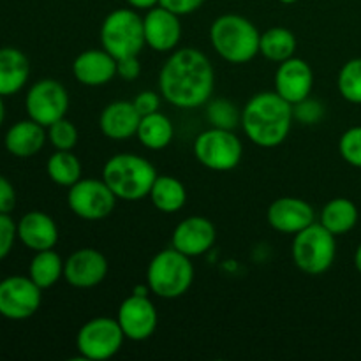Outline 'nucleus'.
Listing matches in <instances>:
<instances>
[{
  "label": "nucleus",
  "mask_w": 361,
  "mask_h": 361,
  "mask_svg": "<svg viewBox=\"0 0 361 361\" xmlns=\"http://www.w3.org/2000/svg\"><path fill=\"white\" fill-rule=\"evenodd\" d=\"M214 85V67L208 56L196 48L173 51L159 73L161 95L175 108L192 109L207 104Z\"/></svg>",
  "instance_id": "obj_1"
},
{
  "label": "nucleus",
  "mask_w": 361,
  "mask_h": 361,
  "mask_svg": "<svg viewBox=\"0 0 361 361\" xmlns=\"http://www.w3.org/2000/svg\"><path fill=\"white\" fill-rule=\"evenodd\" d=\"M293 120V104L277 92H259L243 106L240 126L254 145L274 148L289 136Z\"/></svg>",
  "instance_id": "obj_2"
},
{
  "label": "nucleus",
  "mask_w": 361,
  "mask_h": 361,
  "mask_svg": "<svg viewBox=\"0 0 361 361\" xmlns=\"http://www.w3.org/2000/svg\"><path fill=\"white\" fill-rule=\"evenodd\" d=\"M157 171L150 161L136 154L113 155L102 168V180L116 200L137 201L150 196Z\"/></svg>",
  "instance_id": "obj_3"
},
{
  "label": "nucleus",
  "mask_w": 361,
  "mask_h": 361,
  "mask_svg": "<svg viewBox=\"0 0 361 361\" xmlns=\"http://www.w3.org/2000/svg\"><path fill=\"white\" fill-rule=\"evenodd\" d=\"M259 39L256 25L240 14H222L210 27L212 46L229 63H247L259 55Z\"/></svg>",
  "instance_id": "obj_4"
},
{
  "label": "nucleus",
  "mask_w": 361,
  "mask_h": 361,
  "mask_svg": "<svg viewBox=\"0 0 361 361\" xmlns=\"http://www.w3.org/2000/svg\"><path fill=\"white\" fill-rule=\"evenodd\" d=\"M192 281L194 267L190 257L173 247L155 254L147 268L148 289L159 298H180L189 291Z\"/></svg>",
  "instance_id": "obj_5"
},
{
  "label": "nucleus",
  "mask_w": 361,
  "mask_h": 361,
  "mask_svg": "<svg viewBox=\"0 0 361 361\" xmlns=\"http://www.w3.org/2000/svg\"><path fill=\"white\" fill-rule=\"evenodd\" d=\"M293 261L307 275H323L334 267L337 257V242L321 222L296 233L291 245Z\"/></svg>",
  "instance_id": "obj_6"
},
{
  "label": "nucleus",
  "mask_w": 361,
  "mask_h": 361,
  "mask_svg": "<svg viewBox=\"0 0 361 361\" xmlns=\"http://www.w3.org/2000/svg\"><path fill=\"white\" fill-rule=\"evenodd\" d=\"M102 49L115 56H137L143 49L145 30L143 18L136 9H115L104 18L101 25Z\"/></svg>",
  "instance_id": "obj_7"
},
{
  "label": "nucleus",
  "mask_w": 361,
  "mask_h": 361,
  "mask_svg": "<svg viewBox=\"0 0 361 361\" xmlns=\"http://www.w3.org/2000/svg\"><path fill=\"white\" fill-rule=\"evenodd\" d=\"M194 155L197 162L212 171H231L240 164L243 147L233 130L210 127L194 141Z\"/></svg>",
  "instance_id": "obj_8"
},
{
  "label": "nucleus",
  "mask_w": 361,
  "mask_h": 361,
  "mask_svg": "<svg viewBox=\"0 0 361 361\" xmlns=\"http://www.w3.org/2000/svg\"><path fill=\"white\" fill-rule=\"evenodd\" d=\"M126 335L118 321L111 317H94L80 328L76 335V349L81 358L104 361L113 358L122 349Z\"/></svg>",
  "instance_id": "obj_9"
},
{
  "label": "nucleus",
  "mask_w": 361,
  "mask_h": 361,
  "mask_svg": "<svg viewBox=\"0 0 361 361\" xmlns=\"http://www.w3.org/2000/svg\"><path fill=\"white\" fill-rule=\"evenodd\" d=\"M67 204L83 221H102L115 210L116 196L104 180L81 178L69 187Z\"/></svg>",
  "instance_id": "obj_10"
},
{
  "label": "nucleus",
  "mask_w": 361,
  "mask_h": 361,
  "mask_svg": "<svg viewBox=\"0 0 361 361\" xmlns=\"http://www.w3.org/2000/svg\"><path fill=\"white\" fill-rule=\"evenodd\" d=\"M25 108L28 118L41 123L42 127H49L66 116L69 109V94L62 83L46 78L32 85L25 99Z\"/></svg>",
  "instance_id": "obj_11"
},
{
  "label": "nucleus",
  "mask_w": 361,
  "mask_h": 361,
  "mask_svg": "<svg viewBox=\"0 0 361 361\" xmlns=\"http://www.w3.org/2000/svg\"><path fill=\"white\" fill-rule=\"evenodd\" d=\"M42 289L30 277L13 275L0 282V314L7 319L23 321L41 307Z\"/></svg>",
  "instance_id": "obj_12"
},
{
  "label": "nucleus",
  "mask_w": 361,
  "mask_h": 361,
  "mask_svg": "<svg viewBox=\"0 0 361 361\" xmlns=\"http://www.w3.org/2000/svg\"><path fill=\"white\" fill-rule=\"evenodd\" d=\"M120 328L126 338L134 342H143L150 338L157 330V309L143 293H134L123 300L116 314Z\"/></svg>",
  "instance_id": "obj_13"
},
{
  "label": "nucleus",
  "mask_w": 361,
  "mask_h": 361,
  "mask_svg": "<svg viewBox=\"0 0 361 361\" xmlns=\"http://www.w3.org/2000/svg\"><path fill=\"white\" fill-rule=\"evenodd\" d=\"M108 275V261L104 254L92 247L78 249L63 261V279L78 289H90L101 284Z\"/></svg>",
  "instance_id": "obj_14"
},
{
  "label": "nucleus",
  "mask_w": 361,
  "mask_h": 361,
  "mask_svg": "<svg viewBox=\"0 0 361 361\" xmlns=\"http://www.w3.org/2000/svg\"><path fill=\"white\" fill-rule=\"evenodd\" d=\"M145 42L159 53H168L178 46L182 37L180 16L162 6L148 9L143 18Z\"/></svg>",
  "instance_id": "obj_15"
},
{
  "label": "nucleus",
  "mask_w": 361,
  "mask_h": 361,
  "mask_svg": "<svg viewBox=\"0 0 361 361\" xmlns=\"http://www.w3.org/2000/svg\"><path fill=\"white\" fill-rule=\"evenodd\" d=\"M217 231L215 226L201 215H192L180 222L171 236V247L189 257L203 256L214 247Z\"/></svg>",
  "instance_id": "obj_16"
},
{
  "label": "nucleus",
  "mask_w": 361,
  "mask_h": 361,
  "mask_svg": "<svg viewBox=\"0 0 361 361\" xmlns=\"http://www.w3.org/2000/svg\"><path fill=\"white\" fill-rule=\"evenodd\" d=\"M314 87L312 67L298 56L284 60L275 73V92L289 104L303 101L310 95Z\"/></svg>",
  "instance_id": "obj_17"
},
{
  "label": "nucleus",
  "mask_w": 361,
  "mask_h": 361,
  "mask_svg": "<svg viewBox=\"0 0 361 361\" xmlns=\"http://www.w3.org/2000/svg\"><path fill=\"white\" fill-rule=\"evenodd\" d=\"M268 224L279 233L296 235L316 222V212L300 197H279L268 207Z\"/></svg>",
  "instance_id": "obj_18"
},
{
  "label": "nucleus",
  "mask_w": 361,
  "mask_h": 361,
  "mask_svg": "<svg viewBox=\"0 0 361 361\" xmlns=\"http://www.w3.org/2000/svg\"><path fill=\"white\" fill-rule=\"evenodd\" d=\"M73 74L78 83L101 87L116 76V59L106 49H87L74 59Z\"/></svg>",
  "instance_id": "obj_19"
},
{
  "label": "nucleus",
  "mask_w": 361,
  "mask_h": 361,
  "mask_svg": "<svg viewBox=\"0 0 361 361\" xmlns=\"http://www.w3.org/2000/svg\"><path fill=\"white\" fill-rule=\"evenodd\" d=\"M141 115L133 101H115L106 106L99 118V127L106 137L115 141H126L136 136Z\"/></svg>",
  "instance_id": "obj_20"
},
{
  "label": "nucleus",
  "mask_w": 361,
  "mask_h": 361,
  "mask_svg": "<svg viewBox=\"0 0 361 361\" xmlns=\"http://www.w3.org/2000/svg\"><path fill=\"white\" fill-rule=\"evenodd\" d=\"M18 238L34 252L48 250L59 242V228L44 212H28L18 224Z\"/></svg>",
  "instance_id": "obj_21"
},
{
  "label": "nucleus",
  "mask_w": 361,
  "mask_h": 361,
  "mask_svg": "<svg viewBox=\"0 0 361 361\" xmlns=\"http://www.w3.org/2000/svg\"><path fill=\"white\" fill-rule=\"evenodd\" d=\"M48 134L44 133V127L34 120H21L14 123L6 134V148L14 157H32L39 154L44 147Z\"/></svg>",
  "instance_id": "obj_22"
},
{
  "label": "nucleus",
  "mask_w": 361,
  "mask_h": 361,
  "mask_svg": "<svg viewBox=\"0 0 361 361\" xmlns=\"http://www.w3.org/2000/svg\"><path fill=\"white\" fill-rule=\"evenodd\" d=\"M30 74L28 59L16 48H0V95H14L25 87Z\"/></svg>",
  "instance_id": "obj_23"
},
{
  "label": "nucleus",
  "mask_w": 361,
  "mask_h": 361,
  "mask_svg": "<svg viewBox=\"0 0 361 361\" xmlns=\"http://www.w3.org/2000/svg\"><path fill=\"white\" fill-rule=\"evenodd\" d=\"M358 208L348 197H335L328 201L321 210V224L331 233V235H345L358 224Z\"/></svg>",
  "instance_id": "obj_24"
},
{
  "label": "nucleus",
  "mask_w": 361,
  "mask_h": 361,
  "mask_svg": "<svg viewBox=\"0 0 361 361\" xmlns=\"http://www.w3.org/2000/svg\"><path fill=\"white\" fill-rule=\"evenodd\" d=\"M148 197L152 200L154 207L162 214H176V212L185 207L187 190L185 185L178 178L162 175L157 176V180L154 182V187H152Z\"/></svg>",
  "instance_id": "obj_25"
},
{
  "label": "nucleus",
  "mask_w": 361,
  "mask_h": 361,
  "mask_svg": "<svg viewBox=\"0 0 361 361\" xmlns=\"http://www.w3.org/2000/svg\"><path fill=\"white\" fill-rule=\"evenodd\" d=\"M175 136L171 120L161 111L150 113V115L141 116L140 127H137L136 137L145 148L150 150H162L171 143Z\"/></svg>",
  "instance_id": "obj_26"
},
{
  "label": "nucleus",
  "mask_w": 361,
  "mask_h": 361,
  "mask_svg": "<svg viewBox=\"0 0 361 361\" xmlns=\"http://www.w3.org/2000/svg\"><path fill=\"white\" fill-rule=\"evenodd\" d=\"M296 37L291 30L284 27H274L261 34L259 53L271 62H284L295 56Z\"/></svg>",
  "instance_id": "obj_27"
},
{
  "label": "nucleus",
  "mask_w": 361,
  "mask_h": 361,
  "mask_svg": "<svg viewBox=\"0 0 361 361\" xmlns=\"http://www.w3.org/2000/svg\"><path fill=\"white\" fill-rule=\"evenodd\" d=\"M28 277L41 289H48L55 286L63 277V261L53 249L39 250L34 259L30 261Z\"/></svg>",
  "instance_id": "obj_28"
},
{
  "label": "nucleus",
  "mask_w": 361,
  "mask_h": 361,
  "mask_svg": "<svg viewBox=\"0 0 361 361\" xmlns=\"http://www.w3.org/2000/svg\"><path fill=\"white\" fill-rule=\"evenodd\" d=\"M46 171L56 185L71 187L81 180V162L71 150H56L48 159Z\"/></svg>",
  "instance_id": "obj_29"
},
{
  "label": "nucleus",
  "mask_w": 361,
  "mask_h": 361,
  "mask_svg": "<svg viewBox=\"0 0 361 361\" xmlns=\"http://www.w3.org/2000/svg\"><path fill=\"white\" fill-rule=\"evenodd\" d=\"M337 87L345 101L351 104H361V59H353L342 66Z\"/></svg>",
  "instance_id": "obj_30"
},
{
  "label": "nucleus",
  "mask_w": 361,
  "mask_h": 361,
  "mask_svg": "<svg viewBox=\"0 0 361 361\" xmlns=\"http://www.w3.org/2000/svg\"><path fill=\"white\" fill-rule=\"evenodd\" d=\"M207 118L210 120L212 127L233 130L242 120V111H238V108L228 99H215L208 104Z\"/></svg>",
  "instance_id": "obj_31"
},
{
  "label": "nucleus",
  "mask_w": 361,
  "mask_h": 361,
  "mask_svg": "<svg viewBox=\"0 0 361 361\" xmlns=\"http://www.w3.org/2000/svg\"><path fill=\"white\" fill-rule=\"evenodd\" d=\"M48 140L56 150H73L78 143V129L63 116L48 127Z\"/></svg>",
  "instance_id": "obj_32"
},
{
  "label": "nucleus",
  "mask_w": 361,
  "mask_h": 361,
  "mask_svg": "<svg viewBox=\"0 0 361 361\" xmlns=\"http://www.w3.org/2000/svg\"><path fill=\"white\" fill-rule=\"evenodd\" d=\"M338 152L348 164L361 169V126L351 127L342 134Z\"/></svg>",
  "instance_id": "obj_33"
},
{
  "label": "nucleus",
  "mask_w": 361,
  "mask_h": 361,
  "mask_svg": "<svg viewBox=\"0 0 361 361\" xmlns=\"http://www.w3.org/2000/svg\"><path fill=\"white\" fill-rule=\"evenodd\" d=\"M293 116L295 120H298L300 123H305V126H312L317 123L324 116V108L321 102L314 101V99L307 97L303 101L293 104Z\"/></svg>",
  "instance_id": "obj_34"
},
{
  "label": "nucleus",
  "mask_w": 361,
  "mask_h": 361,
  "mask_svg": "<svg viewBox=\"0 0 361 361\" xmlns=\"http://www.w3.org/2000/svg\"><path fill=\"white\" fill-rule=\"evenodd\" d=\"M16 236L18 226L14 224L9 214H0V259H4L11 252Z\"/></svg>",
  "instance_id": "obj_35"
},
{
  "label": "nucleus",
  "mask_w": 361,
  "mask_h": 361,
  "mask_svg": "<svg viewBox=\"0 0 361 361\" xmlns=\"http://www.w3.org/2000/svg\"><path fill=\"white\" fill-rule=\"evenodd\" d=\"M133 104L136 106L137 113H140L141 116H145V115H150V113L159 111V108H161V97H159L155 92L145 90L134 97Z\"/></svg>",
  "instance_id": "obj_36"
},
{
  "label": "nucleus",
  "mask_w": 361,
  "mask_h": 361,
  "mask_svg": "<svg viewBox=\"0 0 361 361\" xmlns=\"http://www.w3.org/2000/svg\"><path fill=\"white\" fill-rule=\"evenodd\" d=\"M141 74V63L137 56H123L116 60V76L126 81H134Z\"/></svg>",
  "instance_id": "obj_37"
},
{
  "label": "nucleus",
  "mask_w": 361,
  "mask_h": 361,
  "mask_svg": "<svg viewBox=\"0 0 361 361\" xmlns=\"http://www.w3.org/2000/svg\"><path fill=\"white\" fill-rule=\"evenodd\" d=\"M203 2L204 0H159V6L173 11L178 16H185V14L196 13L203 6Z\"/></svg>",
  "instance_id": "obj_38"
},
{
  "label": "nucleus",
  "mask_w": 361,
  "mask_h": 361,
  "mask_svg": "<svg viewBox=\"0 0 361 361\" xmlns=\"http://www.w3.org/2000/svg\"><path fill=\"white\" fill-rule=\"evenodd\" d=\"M16 204V192L6 176L0 175V214H11Z\"/></svg>",
  "instance_id": "obj_39"
},
{
  "label": "nucleus",
  "mask_w": 361,
  "mask_h": 361,
  "mask_svg": "<svg viewBox=\"0 0 361 361\" xmlns=\"http://www.w3.org/2000/svg\"><path fill=\"white\" fill-rule=\"evenodd\" d=\"M133 9H152V7L159 6V0H127Z\"/></svg>",
  "instance_id": "obj_40"
},
{
  "label": "nucleus",
  "mask_w": 361,
  "mask_h": 361,
  "mask_svg": "<svg viewBox=\"0 0 361 361\" xmlns=\"http://www.w3.org/2000/svg\"><path fill=\"white\" fill-rule=\"evenodd\" d=\"M355 267L356 270H358V274L361 275V245L356 249V254H355Z\"/></svg>",
  "instance_id": "obj_41"
},
{
  "label": "nucleus",
  "mask_w": 361,
  "mask_h": 361,
  "mask_svg": "<svg viewBox=\"0 0 361 361\" xmlns=\"http://www.w3.org/2000/svg\"><path fill=\"white\" fill-rule=\"evenodd\" d=\"M4 118H6V108H4V101H2V95H0V126H2Z\"/></svg>",
  "instance_id": "obj_42"
},
{
  "label": "nucleus",
  "mask_w": 361,
  "mask_h": 361,
  "mask_svg": "<svg viewBox=\"0 0 361 361\" xmlns=\"http://www.w3.org/2000/svg\"><path fill=\"white\" fill-rule=\"evenodd\" d=\"M279 2L286 4V6H291V4H296V2H298V0H279Z\"/></svg>",
  "instance_id": "obj_43"
}]
</instances>
